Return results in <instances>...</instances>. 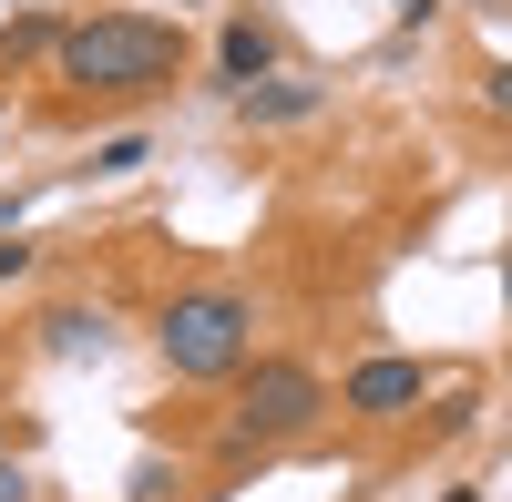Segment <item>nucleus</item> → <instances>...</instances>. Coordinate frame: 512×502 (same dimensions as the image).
<instances>
[{
	"label": "nucleus",
	"mask_w": 512,
	"mask_h": 502,
	"mask_svg": "<svg viewBox=\"0 0 512 502\" xmlns=\"http://www.w3.org/2000/svg\"><path fill=\"white\" fill-rule=\"evenodd\" d=\"M0 502H31V472L11 462V451H0Z\"/></svg>",
	"instance_id": "nucleus-10"
},
{
	"label": "nucleus",
	"mask_w": 512,
	"mask_h": 502,
	"mask_svg": "<svg viewBox=\"0 0 512 502\" xmlns=\"http://www.w3.org/2000/svg\"><path fill=\"white\" fill-rule=\"evenodd\" d=\"M144 164V134H113V144H93V175H134Z\"/></svg>",
	"instance_id": "nucleus-7"
},
{
	"label": "nucleus",
	"mask_w": 512,
	"mask_h": 502,
	"mask_svg": "<svg viewBox=\"0 0 512 502\" xmlns=\"http://www.w3.org/2000/svg\"><path fill=\"white\" fill-rule=\"evenodd\" d=\"M185 62V31L175 21H144V11H93L62 31V82L72 93H164Z\"/></svg>",
	"instance_id": "nucleus-1"
},
{
	"label": "nucleus",
	"mask_w": 512,
	"mask_h": 502,
	"mask_svg": "<svg viewBox=\"0 0 512 502\" xmlns=\"http://www.w3.org/2000/svg\"><path fill=\"white\" fill-rule=\"evenodd\" d=\"M0 226H21V205H11V195H0Z\"/></svg>",
	"instance_id": "nucleus-12"
},
{
	"label": "nucleus",
	"mask_w": 512,
	"mask_h": 502,
	"mask_svg": "<svg viewBox=\"0 0 512 502\" xmlns=\"http://www.w3.org/2000/svg\"><path fill=\"white\" fill-rule=\"evenodd\" d=\"M482 103H492V113H512V62H492V82H482Z\"/></svg>",
	"instance_id": "nucleus-11"
},
{
	"label": "nucleus",
	"mask_w": 512,
	"mask_h": 502,
	"mask_svg": "<svg viewBox=\"0 0 512 502\" xmlns=\"http://www.w3.org/2000/svg\"><path fill=\"white\" fill-rule=\"evenodd\" d=\"M21 267H31V246H21V236H11V226H0V287H11V277H21Z\"/></svg>",
	"instance_id": "nucleus-9"
},
{
	"label": "nucleus",
	"mask_w": 512,
	"mask_h": 502,
	"mask_svg": "<svg viewBox=\"0 0 512 502\" xmlns=\"http://www.w3.org/2000/svg\"><path fill=\"white\" fill-rule=\"evenodd\" d=\"M328 410V380L308 359H246L236 369V441H287Z\"/></svg>",
	"instance_id": "nucleus-3"
},
{
	"label": "nucleus",
	"mask_w": 512,
	"mask_h": 502,
	"mask_svg": "<svg viewBox=\"0 0 512 502\" xmlns=\"http://www.w3.org/2000/svg\"><path fill=\"white\" fill-rule=\"evenodd\" d=\"M441 502H482V492H472V482H461V492H441Z\"/></svg>",
	"instance_id": "nucleus-14"
},
{
	"label": "nucleus",
	"mask_w": 512,
	"mask_h": 502,
	"mask_svg": "<svg viewBox=\"0 0 512 502\" xmlns=\"http://www.w3.org/2000/svg\"><path fill=\"white\" fill-rule=\"evenodd\" d=\"M236 113H246V123H308V113H318V82H277V72H267V82H246V93H236Z\"/></svg>",
	"instance_id": "nucleus-6"
},
{
	"label": "nucleus",
	"mask_w": 512,
	"mask_h": 502,
	"mask_svg": "<svg viewBox=\"0 0 512 502\" xmlns=\"http://www.w3.org/2000/svg\"><path fill=\"white\" fill-rule=\"evenodd\" d=\"M502 298H512V267H502Z\"/></svg>",
	"instance_id": "nucleus-15"
},
{
	"label": "nucleus",
	"mask_w": 512,
	"mask_h": 502,
	"mask_svg": "<svg viewBox=\"0 0 512 502\" xmlns=\"http://www.w3.org/2000/svg\"><path fill=\"white\" fill-rule=\"evenodd\" d=\"M431 400V369L420 359H359L349 390H338V410H359V421H400V410Z\"/></svg>",
	"instance_id": "nucleus-4"
},
{
	"label": "nucleus",
	"mask_w": 512,
	"mask_h": 502,
	"mask_svg": "<svg viewBox=\"0 0 512 502\" xmlns=\"http://www.w3.org/2000/svg\"><path fill=\"white\" fill-rule=\"evenodd\" d=\"M52 349H103V318H82V308H62V318H52Z\"/></svg>",
	"instance_id": "nucleus-8"
},
{
	"label": "nucleus",
	"mask_w": 512,
	"mask_h": 502,
	"mask_svg": "<svg viewBox=\"0 0 512 502\" xmlns=\"http://www.w3.org/2000/svg\"><path fill=\"white\" fill-rule=\"evenodd\" d=\"M420 11H431V0H400V21H420Z\"/></svg>",
	"instance_id": "nucleus-13"
},
{
	"label": "nucleus",
	"mask_w": 512,
	"mask_h": 502,
	"mask_svg": "<svg viewBox=\"0 0 512 502\" xmlns=\"http://www.w3.org/2000/svg\"><path fill=\"white\" fill-rule=\"evenodd\" d=\"M216 72L236 82V93H246V82H267V72H277V41H267V21H226V41H216Z\"/></svg>",
	"instance_id": "nucleus-5"
},
{
	"label": "nucleus",
	"mask_w": 512,
	"mask_h": 502,
	"mask_svg": "<svg viewBox=\"0 0 512 502\" xmlns=\"http://www.w3.org/2000/svg\"><path fill=\"white\" fill-rule=\"evenodd\" d=\"M154 339H164V369H175V380H236L256 359V308L226 298V287H195V298L164 308Z\"/></svg>",
	"instance_id": "nucleus-2"
}]
</instances>
